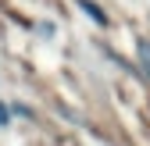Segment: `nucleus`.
I'll list each match as a JSON object with an SVG mask.
<instances>
[{
  "label": "nucleus",
  "instance_id": "f257e3e1",
  "mask_svg": "<svg viewBox=\"0 0 150 146\" xmlns=\"http://www.w3.org/2000/svg\"><path fill=\"white\" fill-rule=\"evenodd\" d=\"M136 57H139L143 75L150 79V39H146V36H139V39H136Z\"/></svg>",
  "mask_w": 150,
  "mask_h": 146
},
{
  "label": "nucleus",
  "instance_id": "f03ea898",
  "mask_svg": "<svg viewBox=\"0 0 150 146\" xmlns=\"http://www.w3.org/2000/svg\"><path fill=\"white\" fill-rule=\"evenodd\" d=\"M79 4H82V7L89 11V18H93V22H97V25H107V14H104V11H100L97 4H89V0H79Z\"/></svg>",
  "mask_w": 150,
  "mask_h": 146
}]
</instances>
